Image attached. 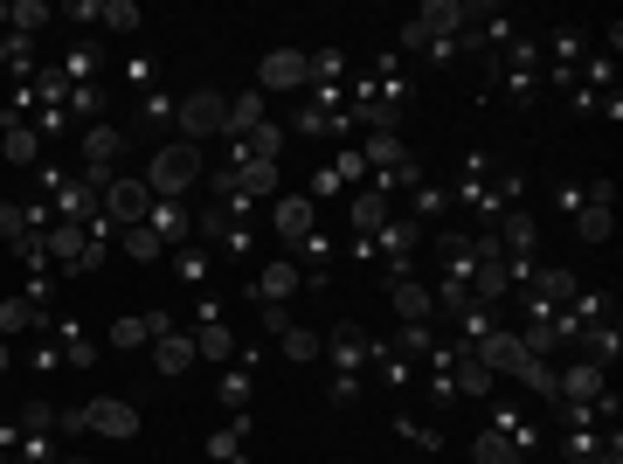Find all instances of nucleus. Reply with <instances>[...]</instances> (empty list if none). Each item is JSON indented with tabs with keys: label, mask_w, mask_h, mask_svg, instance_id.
<instances>
[{
	"label": "nucleus",
	"mask_w": 623,
	"mask_h": 464,
	"mask_svg": "<svg viewBox=\"0 0 623 464\" xmlns=\"http://www.w3.org/2000/svg\"><path fill=\"white\" fill-rule=\"evenodd\" d=\"M208 167H201V146H188V139H173V146H160L152 152V167H146V188H152V201H180L201 180Z\"/></svg>",
	"instance_id": "1"
},
{
	"label": "nucleus",
	"mask_w": 623,
	"mask_h": 464,
	"mask_svg": "<svg viewBox=\"0 0 623 464\" xmlns=\"http://www.w3.org/2000/svg\"><path fill=\"white\" fill-rule=\"evenodd\" d=\"M97 215L104 222H112V229H139L146 215H152V188H146V180H104V188H97Z\"/></svg>",
	"instance_id": "2"
},
{
	"label": "nucleus",
	"mask_w": 623,
	"mask_h": 464,
	"mask_svg": "<svg viewBox=\"0 0 623 464\" xmlns=\"http://www.w3.org/2000/svg\"><path fill=\"white\" fill-rule=\"evenodd\" d=\"M173 125L188 133V146L215 139V133H229V97H222V91H188V97L173 105Z\"/></svg>",
	"instance_id": "3"
},
{
	"label": "nucleus",
	"mask_w": 623,
	"mask_h": 464,
	"mask_svg": "<svg viewBox=\"0 0 623 464\" xmlns=\"http://www.w3.org/2000/svg\"><path fill=\"white\" fill-rule=\"evenodd\" d=\"M42 188H49V209H56L63 222H84V229H91V215H97V188H91V180H76V173H63V167H49V173H42Z\"/></svg>",
	"instance_id": "4"
},
{
	"label": "nucleus",
	"mask_w": 623,
	"mask_h": 464,
	"mask_svg": "<svg viewBox=\"0 0 623 464\" xmlns=\"http://www.w3.org/2000/svg\"><path fill=\"white\" fill-rule=\"evenodd\" d=\"M312 84V56L305 49H271L264 63H256V91L277 97V91H305Z\"/></svg>",
	"instance_id": "5"
},
{
	"label": "nucleus",
	"mask_w": 623,
	"mask_h": 464,
	"mask_svg": "<svg viewBox=\"0 0 623 464\" xmlns=\"http://www.w3.org/2000/svg\"><path fill=\"white\" fill-rule=\"evenodd\" d=\"M118 152H125V133L118 125H84V180L91 188H104V180H112V167H118Z\"/></svg>",
	"instance_id": "6"
},
{
	"label": "nucleus",
	"mask_w": 623,
	"mask_h": 464,
	"mask_svg": "<svg viewBox=\"0 0 623 464\" xmlns=\"http://www.w3.org/2000/svg\"><path fill=\"white\" fill-rule=\"evenodd\" d=\"M271 229H277V243H305V236H319V209H312V194H277L271 201Z\"/></svg>",
	"instance_id": "7"
},
{
	"label": "nucleus",
	"mask_w": 623,
	"mask_h": 464,
	"mask_svg": "<svg viewBox=\"0 0 623 464\" xmlns=\"http://www.w3.org/2000/svg\"><path fill=\"white\" fill-rule=\"evenodd\" d=\"M84 409H91V436H112V444H133V436L146 430V416H139L133 402H118V396H97Z\"/></svg>",
	"instance_id": "8"
},
{
	"label": "nucleus",
	"mask_w": 623,
	"mask_h": 464,
	"mask_svg": "<svg viewBox=\"0 0 623 464\" xmlns=\"http://www.w3.org/2000/svg\"><path fill=\"white\" fill-rule=\"evenodd\" d=\"M527 292H534V298H527L534 313H540V319H555V313H568V305H576V292H582V285H576V271L548 264V271H534V285H527Z\"/></svg>",
	"instance_id": "9"
},
{
	"label": "nucleus",
	"mask_w": 623,
	"mask_h": 464,
	"mask_svg": "<svg viewBox=\"0 0 623 464\" xmlns=\"http://www.w3.org/2000/svg\"><path fill=\"white\" fill-rule=\"evenodd\" d=\"M472 354L485 360V375H506V381H513V368H519V360H527V347H519V333H506V326H492V333H485V340H478Z\"/></svg>",
	"instance_id": "10"
},
{
	"label": "nucleus",
	"mask_w": 623,
	"mask_h": 464,
	"mask_svg": "<svg viewBox=\"0 0 623 464\" xmlns=\"http://www.w3.org/2000/svg\"><path fill=\"white\" fill-rule=\"evenodd\" d=\"M194 360H201V354H194V333H180V326H173V333H160V340H152V368H160L167 381H180V375L194 368Z\"/></svg>",
	"instance_id": "11"
},
{
	"label": "nucleus",
	"mask_w": 623,
	"mask_h": 464,
	"mask_svg": "<svg viewBox=\"0 0 623 464\" xmlns=\"http://www.w3.org/2000/svg\"><path fill=\"white\" fill-rule=\"evenodd\" d=\"M534 84H540V42H506V91L534 97Z\"/></svg>",
	"instance_id": "12"
},
{
	"label": "nucleus",
	"mask_w": 623,
	"mask_h": 464,
	"mask_svg": "<svg viewBox=\"0 0 623 464\" xmlns=\"http://www.w3.org/2000/svg\"><path fill=\"white\" fill-rule=\"evenodd\" d=\"M388 305H395V319H402V326H415V319H430V313H436V292H430V285H415V277H395V285H388Z\"/></svg>",
	"instance_id": "13"
},
{
	"label": "nucleus",
	"mask_w": 623,
	"mask_h": 464,
	"mask_svg": "<svg viewBox=\"0 0 623 464\" xmlns=\"http://www.w3.org/2000/svg\"><path fill=\"white\" fill-rule=\"evenodd\" d=\"M326 347H332V368H340V375H360L374 360V347H368V333H360V326H332Z\"/></svg>",
	"instance_id": "14"
},
{
	"label": "nucleus",
	"mask_w": 623,
	"mask_h": 464,
	"mask_svg": "<svg viewBox=\"0 0 623 464\" xmlns=\"http://www.w3.org/2000/svg\"><path fill=\"white\" fill-rule=\"evenodd\" d=\"M146 229H152V236H160L167 250H180V243L194 236V215L180 209V201H152V215H146Z\"/></svg>",
	"instance_id": "15"
},
{
	"label": "nucleus",
	"mask_w": 623,
	"mask_h": 464,
	"mask_svg": "<svg viewBox=\"0 0 623 464\" xmlns=\"http://www.w3.org/2000/svg\"><path fill=\"white\" fill-rule=\"evenodd\" d=\"M194 354L215 360V368H229V360H236V333H229L215 313H201V326H194Z\"/></svg>",
	"instance_id": "16"
},
{
	"label": "nucleus",
	"mask_w": 623,
	"mask_h": 464,
	"mask_svg": "<svg viewBox=\"0 0 623 464\" xmlns=\"http://www.w3.org/2000/svg\"><path fill=\"white\" fill-rule=\"evenodd\" d=\"M292 292H305V271L292 264V256H277V264H264V277H256V298H264V305H284Z\"/></svg>",
	"instance_id": "17"
},
{
	"label": "nucleus",
	"mask_w": 623,
	"mask_h": 464,
	"mask_svg": "<svg viewBox=\"0 0 623 464\" xmlns=\"http://www.w3.org/2000/svg\"><path fill=\"white\" fill-rule=\"evenodd\" d=\"M616 354H623V333H616V319H595V326H582V360H595V368H616Z\"/></svg>",
	"instance_id": "18"
},
{
	"label": "nucleus",
	"mask_w": 623,
	"mask_h": 464,
	"mask_svg": "<svg viewBox=\"0 0 623 464\" xmlns=\"http://www.w3.org/2000/svg\"><path fill=\"white\" fill-rule=\"evenodd\" d=\"M0 160H14V167H35L42 160V133L29 118H8V133H0Z\"/></svg>",
	"instance_id": "19"
},
{
	"label": "nucleus",
	"mask_w": 623,
	"mask_h": 464,
	"mask_svg": "<svg viewBox=\"0 0 623 464\" xmlns=\"http://www.w3.org/2000/svg\"><path fill=\"white\" fill-rule=\"evenodd\" d=\"M256 125H271L264 91H243V97H229V139H250Z\"/></svg>",
	"instance_id": "20"
},
{
	"label": "nucleus",
	"mask_w": 623,
	"mask_h": 464,
	"mask_svg": "<svg viewBox=\"0 0 623 464\" xmlns=\"http://www.w3.org/2000/svg\"><path fill=\"white\" fill-rule=\"evenodd\" d=\"M534 236H540L534 215H527V209H513V215L499 222V236H492V243H499V256H534Z\"/></svg>",
	"instance_id": "21"
},
{
	"label": "nucleus",
	"mask_w": 623,
	"mask_h": 464,
	"mask_svg": "<svg viewBox=\"0 0 623 464\" xmlns=\"http://www.w3.org/2000/svg\"><path fill=\"white\" fill-rule=\"evenodd\" d=\"M49 0H8V35H21V42H35L42 29H49Z\"/></svg>",
	"instance_id": "22"
},
{
	"label": "nucleus",
	"mask_w": 623,
	"mask_h": 464,
	"mask_svg": "<svg viewBox=\"0 0 623 464\" xmlns=\"http://www.w3.org/2000/svg\"><path fill=\"white\" fill-rule=\"evenodd\" d=\"M243 436H250V409H243V416H229L215 436H208V457H215V464H243Z\"/></svg>",
	"instance_id": "23"
},
{
	"label": "nucleus",
	"mask_w": 623,
	"mask_h": 464,
	"mask_svg": "<svg viewBox=\"0 0 623 464\" xmlns=\"http://www.w3.org/2000/svg\"><path fill=\"white\" fill-rule=\"evenodd\" d=\"M42 319H49V313H42L29 292H21V298H0V340H14V333H29V326H42Z\"/></svg>",
	"instance_id": "24"
},
{
	"label": "nucleus",
	"mask_w": 623,
	"mask_h": 464,
	"mask_svg": "<svg viewBox=\"0 0 623 464\" xmlns=\"http://www.w3.org/2000/svg\"><path fill=\"white\" fill-rule=\"evenodd\" d=\"M360 160H368V167H374V180H381L388 167H402V160H409V146H402V133H368Z\"/></svg>",
	"instance_id": "25"
},
{
	"label": "nucleus",
	"mask_w": 623,
	"mask_h": 464,
	"mask_svg": "<svg viewBox=\"0 0 623 464\" xmlns=\"http://www.w3.org/2000/svg\"><path fill=\"white\" fill-rule=\"evenodd\" d=\"M576 236H582V243H610V236H616V209H603V201H582V209H576Z\"/></svg>",
	"instance_id": "26"
},
{
	"label": "nucleus",
	"mask_w": 623,
	"mask_h": 464,
	"mask_svg": "<svg viewBox=\"0 0 623 464\" xmlns=\"http://www.w3.org/2000/svg\"><path fill=\"white\" fill-rule=\"evenodd\" d=\"M436 347H444V340L430 333V319H415V326L395 333V347H388V354H402V360H436Z\"/></svg>",
	"instance_id": "27"
},
{
	"label": "nucleus",
	"mask_w": 623,
	"mask_h": 464,
	"mask_svg": "<svg viewBox=\"0 0 623 464\" xmlns=\"http://www.w3.org/2000/svg\"><path fill=\"white\" fill-rule=\"evenodd\" d=\"M277 347H284V360H292V368H305V360H319V354H326V340H319L312 326H284V333H277Z\"/></svg>",
	"instance_id": "28"
},
{
	"label": "nucleus",
	"mask_w": 623,
	"mask_h": 464,
	"mask_svg": "<svg viewBox=\"0 0 623 464\" xmlns=\"http://www.w3.org/2000/svg\"><path fill=\"white\" fill-rule=\"evenodd\" d=\"M347 215H353V229H360V236H374V229L388 222V194H381V188H360Z\"/></svg>",
	"instance_id": "29"
},
{
	"label": "nucleus",
	"mask_w": 623,
	"mask_h": 464,
	"mask_svg": "<svg viewBox=\"0 0 623 464\" xmlns=\"http://www.w3.org/2000/svg\"><path fill=\"white\" fill-rule=\"evenodd\" d=\"M513 381H519V389H534L540 402H555V360H519V368H513Z\"/></svg>",
	"instance_id": "30"
},
{
	"label": "nucleus",
	"mask_w": 623,
	"mask_h": 464,
	"mask_svg": "<svg viewBox=\"0 0 623 464\" xmlns=\"http://www.w3.org/2000/svg\"><path fill=\"white\" fill-rule=\"evenodd\" d=\"M118 243H125V256H133V264H160V256H167V243L152 236L146 222H139V229H118Z\"/></svg>",
	"instance_id": "31"
},
{
	"label": "nucleus",
	"mask_w": 623,
	"mask_h": 464,
	"mask_svg": "<svg viewBox=\"0 0 623 464\" xmlns=\"http://www.w3.org/2000/svg\"><path fill=\"white\" fill-rule=\"evenodd\" d=\"M222 409H229V416H243V409H250V368H243V360H229V368H222Z\"/></svg>",
	"instance_id": "32"
},
{
	"label": "nucleus",
	"mask_w": 623,
	"mask_h": 464,
	"mask_svg": "<svg viewBox=\"0 0 623 464\" xmlns=\"http://www.w3.org/2000/svg\"><path fill=\"white\" fill-rule=\"evenodd\" d=\"M97 21H104L112 35H133L146 14H139V0H97Z\"/></svg>",
	"instance_id": "33"
},
{
	"label": "nucleus",
	"mask_w": 623,
	"mask_h": 464,
	"mask_svg": "<svg viewBox=\"0 0 623 464\" xmlns=\"http://www.w3.org/2000/svg\"><path fill=\"white\" fill-rule=\"evenodd\" d=\"M97 112H104V91H97V84H70V97H63V118H84V125H97Z\"/></svg>",
	"instance_id": "34"
},
{
	"label": "nucleus",
	"mask_w": 623,
	"mask_h": 464,
	"mask_svg": "<svg viewBox=\"0 0 623 464\" xmlns=\"http://www.w3.org/2000/svg\"><path fill=\"white\" fill-rule=\"evenodd\" d=\"M472 464H519V451L506 444L499 430H478V436H472Z\"/></svg>",
	"instance_id": "35"
},
{
	"label": "nucleus",
	"mask_w": 623,
	"mask_h": 464,
	"mask_svg": "<svg viewBox=\"0 0 623 464\" xmlns=\"http://www.w3.org/2000/svg\"><path fill=\"white\" fill-rule=\"evenodd\" d=\"M21 436H56V409L49 402H21V423H14Z\"/></svg>",
	"instance_id": "36"
},
{
	"label": "nucleus",
	"mask_w": 623,
	"mask_h": 464,
	"mask_svg": "<svg viewBox=\"0 0 623 464\" xmlns=\"http://www.w3.org/2000/svg\"><path fill=\"white\" fill-rule=\"evenodd\" d=\"M568 319H576V326L610 319V292H576V305H568Z\"/></svg>",
	"instance_id": "37"
},
{
	"label": "nucleus",
	"mask_w": 623,
	"mask_h": 464,
	"mask_svg": "<svg viewBox=\"0 0 623 464\" xmlns=\"http://www.w3.org/2000/svg\"><path fill=\"white\" fill-rule=\"evenodd\" d=\"M112 347H152V319H146V313L118 319V326H112Z\"/></svg>",
	"instance_id": "38"
},
{
	"label": "nucleus",
	"mask_w": 623,
	"mask_h": 464,
	"mask_svg": "<svg viewBox=\"0 0 623 464\" xmlns=\"http://www.w3.org/2000/svg\"><path fill=\"white\" fill-rule=\"evenodd\" d=\"M173 271L188 277V285H208V250H201V243H180V256H173Z\"/></svg>",
	"instance_id": "39"
},
{
	"label": "nucleus",
	"mask_w": 623,
	"mask_h": 464,
	"mask_svg": "<svg viewBox=\"0 0 623 464\" xmlns=\"http://www.w3.org/2000/svg\"><path fill=\"white\" fill-rule=\"evenodd\" d=\"M340 70H347L340 49H319V56H312V84H340Z\"/></svg>",
	"instance_id": "40"
},
{
	"label": "nucleus",
	"mask_w": 623,
	"mask_h": 464,
	"mask_svg": "<svg viewBox=\"0 0 623 464\" xmlns=\"http://www.w3.org/2000/svg\"><path fill=\"white\" fill-rule=\"evenodd\" d=\"M395 430L409 436V444H415V451H444V436H436V430H423V423H415V416H402Z\"/></svg>",
	"instance_id": "41"
},
{
	"label": "nucleus",
	"mask_w": 623,
	"mask_h": 464,
	"mask_svg": "<svg viewBox=\"0 0 623 464\" xmlns=\"http://www.w3.org/2000/svg\"><path fill=\"white\" fill-rule=\"evenodd\" d=\"M56 436H91V409H56Z\"/></svg>",
	"instance_id": "42"
},
{
	"label": "nucleus",
	"mask_w": 623,
	"mask_h": 464,
	"mask_svg": "<svg viewBox=\"0 0 623 464\" xmlns=\"http://www.w3.org/2000/svg\"><path fill=\"white\" fill-rule=\"evenodd\" d=\"M63 360H70V368H91V360H97V347L84 340V333H70V340H63Z\"/></svg>",
	"instance_id": "43"
},
{
	"label": "nucleus",
	"mask_w": 623,
	"mask_h": 464,
	"mask_svg": "<svg viewBox=\"0 0 623 464\" xmlns=\"http://www.w3.org/2000/svg\"><path fill=\"white\" fill-rule=\"evenodd\" d=\"M125 84H133V91H152V56H133V63H125Z\"/></svg>",
	"instance_id": "44"
},
{
	"label": "nucleus",
	"mask_w": 623,
	"mask_h": 464,
	"mask_svg": "<svg viewBox=\"0 0 623 464\" xmlns=\"http://www.w3.org/2000/svg\"><path fill=\"white\" fill-rule=\"evenodd\" d=\"M436 209H444V194H436V188H415V215H423V222H430Z\"/></svg>",
	"instance_id": "45"
},
{
	"label": "nucleus",
	"mask_w": 623,
	"mask_h": 464,
	"mask_svg": "<svg viewBox=\"0 0 623 464\" xmlns=\"http://www.w3.org/2000/svg\"><path fill=\"white\" fill-rule=\"evenodd\" d=\"M146 118H173V97L167 91H146Z\"/></svg>",
	"instance_id": "46"
},
{
	"label": "nucleus",
	"mask_w": 623,
	"mask_h": 464,
	"mask_svg": "<svg viewBox=\"0 0 623 464\" xmlns=\"http://www.w3.org/2000/svg\"><path fill=\"white\" fill-rule=\"evenodd\" d=\"M595 464H623V436H616V430L603 436V451H595Z\"/></svg>",
	"instance_id": "47"
},
{
	"label": "nucleus",
	"mask_w": 623,
	"mask_h": 464,
	"mask_svg": "<svg viewBox=\"0 0 623 464\" xmlns=\"http://www.w3.org/2000/svg\"><path fill=\"white\" fill-rule=\"evenodd\" d=\"M8 360H14V354H8V340H0V375H8Z\"/></svg>",
	"instance_id": "48"
},
{
	"label": "nucleus",
	"mask_w": 623,
	"mask_h": 464,
	"mask_svg": "<svg viewBox=\"0 0 623 464\" xmlns=\"http://www.w3.org/2000/svg\"><path fill=\"white\" fill-rule=\"evenodd\" d=\"M0 21H8V8H0Z\"/></svg>",
	"instance_id": "49"
}]
</instances>
